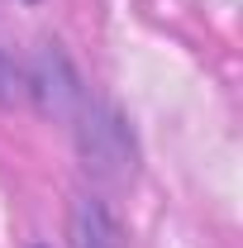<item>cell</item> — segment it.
Masks as SVG:
<instances>
[{
  "label": "cell",
  "instance_id": "obj_3",
  "mask_svg": "<svg viewBox=\"0 0 243 248\" xmlns=\"http://www.w3.org/2000/svg\"><path fill=\"white\" fill-rule=\"evenodd\" d=\"M67 248H124V224L105 196L81 191L67 210Z\"/></svg>",
  "mask_w": 243,
  "mask_h": 248
},
{
  "label": "cell",
  "instance_id": "obj_4",
  "mask_svg": "<svg viewBox=\"0 0 243 248\" xmlns=\"http://www.w3.org/2000/svg\"><path fill=\"white\" fill-rule=\"evenodd\" d=\"M24 105V62H15L0 48V110Z\"/></svg>",
  "mask_w": 243,
  "mask_h": 248
},
{
  "label": "cell",
  "instance_id": "obj_1",
  "mask_svg": "<svg viewBox=\"0 0 243 248\" xmlns=\"http://www.w3.org/2000/svg\"><path fill=\"white\" fill-rule=\"evenodd\" d=\"M72 143H76V157L81 167L91 172L95 182H134L138 177V134L115 100H100V95H86L81 110L72 115Z\"/></svg>",
  "mask_w": 243,
  "mask_h": 248
},
{
  "label": "cell",
  "instance_id": "obj_5",
  "mask_svg": "<svg viewBox=\"0 0 243 248\" xmlns=\"http://www.w3.org/2000/svg\"><path fill=\"white\" fill-rule=\"evenodd\" d=\"M33 248H43V244H33Z\"/></svg>",
  "mask_w": 243,
  "mask_h": 248
},
{
  "label": "cell",
  "instance_id": "obj_6",
  "mask_svg": "<svg viewBox=\"0 0 243 248\" xmlns=\"http://www.w3.org/2000/svg\"><path fill=\"white\" fill-rule=\"evenodd\" d=\"M29 5H33V0H29Z\"/></svg>",
  "mask_w": 243,
  "mask_h": 248
},
{
  "label": "cell",
  "instance_id": "obj_2",
  "mask_svg": "<svg viewBox=\"0 0 243 248\" xmlns=\"http://www.w3.org/2000/svg\"><path fill=\"white\" fill-rule=\"evenodd\" d=\"M86 95H91V86L76 72V62L62 53V43H38V53L24 62V100L38 115L72 124Z\"/></svg>",
  "mask_w": 243,
  "mask_h": 248
}]
</instances>
